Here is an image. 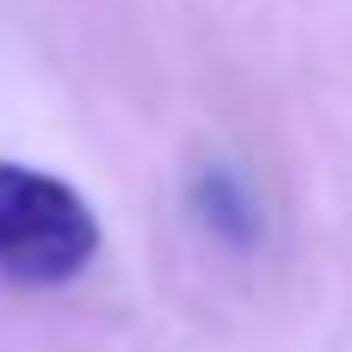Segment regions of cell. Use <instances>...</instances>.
<instances>
[{
  "label": "cell",
  "mask_w": 352,
  "mask_h": 352,
  "mask_svg": "<svg viewBox=\"0 0 352 352\" xmlns=\"http://www.w3.org/2000/svg\"><path fill=\"white\" fill-rule=\"evenodd\" d=\"M99 260L93 204L43 167L0 161V285L6 291H62Z\"/></svg>",
  "instance_id": "obj_1"
},
{
  "label": "cell",
  "mask_w": 352,
  "mask_h": 352,
  "mask_svg": "<svg viewBox=\"0 0 352 352\" xmlns=\"http://www.w3.org/2000/svg\"><path fill=\"white\" fill-rule=\"evenodd\" d=\"M192 217H198L217 241H229V248H248V241H254V229H260L254 192H248L229 167H210V173H198V179H192Z\"/></svg>",
  "instance_id": "obj_2"
}]
</instances>
